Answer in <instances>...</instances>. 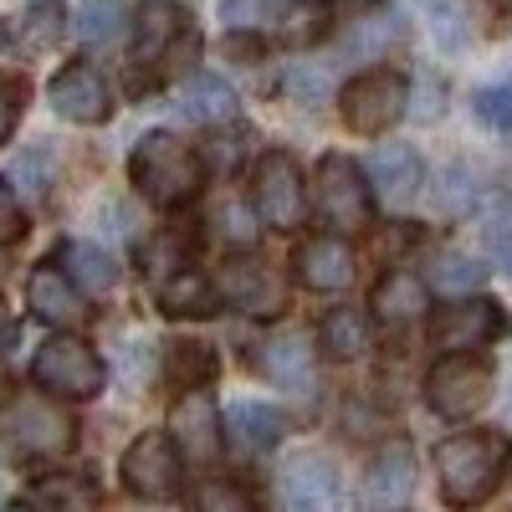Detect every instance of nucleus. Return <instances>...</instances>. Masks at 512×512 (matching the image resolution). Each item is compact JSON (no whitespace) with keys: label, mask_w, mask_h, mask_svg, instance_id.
I'll return each mask as SVG.
<instances>
[{"label":"nucleus","mask_w":512,"mask_h":512,"mask_svg":"<svg viewBox=\"0 0 512 512\" xmlns=\"http://www.w3.org/2000/svg\"><path fill=\"white\" fill-rule=\"evenodd\" d=\"M507 466H512V441L502 431H461L436 446V477L451 507L487 502L502 487Z\"/></svg>","instance_id":"nucleus-1"},{"label":"nucleus","mask_w":512,"mask_h":512,"mask_svg":"<svg viewBox=\"0 0 512 512\" xmlns=\"http://www.w3.org/2000/svg\"><path fill=\"white\" fill-rule=\"evenodd\" d=\"M128 175H134V190L159 205V210H175V205H190L200 195V180H205V159L169 128H154L134 144L128 154Z\"/></svg>","instance_id":"nucleus-2"},{"label":"nucleus","mask_w":512,"mask_h":512,"mask_svg":"<svg viewBox=\"0 0 512 512\" xmlns=\"http://www.w3.org/2000/svg\"><path fill=\"white\" fill-rule=\"evenodd\" d=\"M77 441V420L47 395L0 400V446L16 461H57Z\"/></svg>","instance_id":"nucleus-3"},{"label":"nucleus","mask_w":512,"mask_h":512,"mask_svg":"<svg viewBox=\"0 0 512 512\" xmlns=\"http://www.w3.org/2000/svg\"><path fill=\"white\" fill-rule=\"evenodd\" d=\"M31 379L52 400H98L103 384H108V369H103V359H98V349L88 344V338L52 333L31 359Z\"/></svg>","instance_id":"nucleus-4"},{"label":"nucleus","mask_w":512,"mask_h":512,"mask_svg":"<svg viewBox=\"0 0 512 512\" xmlns=\"http://www.w3.org/2000/svg\"><path fill=\"white\" fill-rule=\"evenodd\" d=\"M313 210L333 236H354L374 221V190L349 154H323L313 175Z\"/></svg>","instance_id":"nucleus-5"},{"label":"nucleus","mask_w":512,"mask_h":512,"mask_svg":"<svg viewBox=\"0 0 512 512\" xmlns=\"http://www.w3.org/2000/svg\"><path fill=\"white\" fill-rule=\"evenodd\" d=\"M338 113H344V123L354 128V134H364V139L395 128L410 113V82H405V72H395V67L359 72L349 88L338 93Z\"/></svg>","instance_id":"nucleus-6"},{"label":"nucleus","mask_w":512,"mask_h":512,"mask_svg":"<svg viewBox=\"0 0 512 512\" xmlns=\"http://www.w3.org/2000/svg\"><path fill=\"white\" fill-rule=\"evenodd\" d=\"M118 477H123L128 492L144 497V502H169V497H180V487H185V451L175 446V436L144 431V436H134V446L123 451Z\"/></svg>","instance_id":"nucleus-7"},{"label":"nucleus","mask_w":512,"mask_h":512,"mask_svg":"<svg viewBox=\"0 0 512 512\" xmlns=\"http://www.w3.org/2000/svg\"><path fill=\"white\" fill-rule=\"evenodd\" d=\"M492 400V364L477 354H446L425 374V405L441 420H472Z\"/></svg>","instance_id":"nucleus-8"},{"label":"nucleus","mask_w":512,"mask_h":512,"mask_svg":"<svg viewBox=\"0 0 512 512\" xmlns=\"http://www.w3.org/2000/svg\"><path fill=\"white\" fill-rule=\"evenodd\" d=\"M277 492L287 512H338L344 507V477L323 451H297L282 461Z\"/></svg>","instance_id":"nucleus-9"},{"label":"nucleus","mask_w":512,"mask_h":512,"mask_svg":"<svg viewBox=\"0 0 512 512\" xmlns=\"http://www.w3.org/2000/svg\"><path fill=\"white\" fill-rule=\"evenodd\" d=\"M221 297L246 318H282L287 313V277L262 256H236L221 272Z\"/></svg>","instance_id":"nucleus-10"},{"label":"nucleus","mask_w":512,"mask_h":512,"mask_svg":"<svg viewBox=\"0 0 512 512\" xmlns=\"http://www.w3.org/2000/svg\"><path fill=\"white\" fill-rule=\"evenodd\" d=\"M256 216H262L272 231H297L308 216V185L297 175V164L287 154H267L256 164Z\"/></svg>","instance_id":"nucleus-11"},{"label":"nucleus","mask_w":512,"mask_h":512,"mask_svg":"<svg viewBox=\"0 0 512 512\" xmlns=\"http://www.w3.org/2000/svg\"><path fill=\"white\" fill-rule=\"evenodd\" d=\"M502 328H507V313L497 303H487V297H456L431 323V338L441 354H472V349L492 344V338H502Z\"/></svg>","instance_id":"nucleus-12"},{"label":"nucleus","mask_w":512,"mask_h":512,"mask_svg":"<svg viewBox=\"0 0 512 512\" xmlns=\"http://www.w3.org/2000/svg\"><path fill=\"white\" fill-rule=\"evenodd\" d=\"M52 108L67 118V123H103L113 113V93H108V77L93 67V62H67L52 88H47Z\"/></svg>","instance_id":"nucleus-13"},{"label":"nucleus","mask_w":512,"mask_h":512,"mask_svg":"<svg viewBox=\"0 0 512 512\" xmlns=\"http://www.w3.org/2000/svg\"><path fill=\"white\" fill-rule=\"evenodd\" d=\"M26 308L31 318L41 323H52V328H77V323H88V297L77 292V282L67 277L62 262H41L26 282Z\"/></svg>","instance_id":"nucleus-14"},{"label":"nucleus","mask_w":512,"mask_h":512,"mask_svg":"<svg viewBox=\"0 0 512 512\" xmlns=\"http://www.w3.org/2000/svg\"><path fill=\"white\" fill-rule=\"evenodd\" d=\"M169 436L185 451V461H216L226 441V415L210 405L205 395H185L169 415Z\"/></svg>","instance_id":"nucleus-15"},{"label":"nucleus","mask_w":512,"mask_h":512,"mask_svg":"<svg viewBox=\"0 0 512 512\" xmlns=\"http://www.w3.org/2000/svg\"><path fill=\"white\" fill-rule=\"evenodd\" d=\"M292 272L313 292H344L354 282V251L344 236H313L292 251Z\"/></svg>","instance_id":"nucleus-16"},{"label":"nucleus","mask_w":512,"mask_h":512,"mask_svg":"<svg viewBox=\"0 0 512 512\" xmlns=\"http://www.w3.org/2000/svg\"><path fill=\"white\" fill-rule=\"evenodd\" d=\"M415 492V456L410 446H384L364 466V507L369 512H400Z\"/></svg>","instance_id":"nucleus-17"},{"label":"nucleus","mask_w":512,"mask_h":512,"mask_svg":"<svg viewBox=\"0 0 512 512\" xmlns=\"http://www.w3.org/2000/svg\"><path fill=\"white\" fill-rule=\"evenodd\" d=\"M282 431H287V420H282V410H272L267 400H231V405H226V441H231V451H241V456L272 451V446L282 441Z\"/></svg>","instance_id":"nucleus-18"},{"label":"nucleus","mask_w":512,"mask_h":512,"mask_svg":"<svg viewBox=\"0 0 512 512\" xmlns=\"http://www.w3.org/2000/svg\"><path fill=\"white\" fill-rule=\"evenodd\" d=\"M369 308L384 328H410V323L425 318V308H431V287L415 272H384L374 297H369Z\"/></svg>","instance_id":"nucleus-19"},{"label":"nucleus","mask_w":512,"mask_h":512,"mask_svg":"<svg viewBox=\"0 0 512 512\" xmlns=\"http://www.w3.org/2000/svg\"><path fill=\"white\" fill-rule=\"evenodd\" d=\"M262 374L287 395H313V344L308 333H277L262 349Z\"/></svg>","instance_id":"nucleus-20"},{"label":"nucleus","mask_w":512,"mask_h":512,"mask_svg":"<svg viewBox=\"0 0 512 512\" xmlns=\"http://www.w3.org/2000/svg\"><path fill=\"white\" fill-rule=\"evenodd\" d=\"M216 308H221L216 282H210L205 272H195V267H185V272L159 282V313L164 318H210Z\"/></svg>","instance_id":"nucleus-21"},{"label":"nucleus","mask_w":512,"mask_h":512,"mask_svg":"<svg viewBox=\"0 0 512 512\" xmlns=\"http://www.w3.org/2000/svg\"><path fill=\"white\" fill-rule=\"evenodd\" d=\"M369 180H374V195H384L390 205H405L420 180H425V169H420V154L410 144H390V149H379L369 159Z\"/></svg>","instance_id":"nucleus-22"},{"label":"nucleus","mask_w":512,"mask_h":512,"mask_svg":"<svg viewBox=\"0 0 512 512\" xmlns=\"http://www.w3.org/2000/svg\"><path fill=\"white\" fill-rule=\"evenodd\" d=\"M180 31H190V21H185V11L175 6V0H144V6H139V26H134L139 62H159L169 47H175Z\"/></svg>","instance_id":"nucleus-23"},{"label":"nucleus","mask_w":512,"mask_h":512,"mask_svg":"<svg viewBox=\"0 0 512 512\" xmlns=\"http://www.w3.org/2000/svg\"><path fill=\"white\" fill-rule=\"evenodd\" d=\"M62 267H67V277L77 282L82 297H103V292H113V282H118V262H113L103 246H93V241H72V246L62 251Z\"/></svg>","instance_id":"nucleus-24"},{"label":"nucleus","mask_w":512,"mask_h":512,"mask_svg":"<svg viewBox=\"0 0 512 512\" xmlns=\"http://www.w3.org/2000/svg\"><path fill=\"white\" fill-rule=\"evenodd\" d=\"M400 36H405L400 11H379V16H369V21L349 26V36L338 41V52L328 57V67H338V62H359V57H374L379 47H390V41H400Z\"/></svg>","instance_id":"nucleus-25"},{"label":"nucleus","mask_w":512,"mask_h":512,"mask_svg":"<svg viewBox=\"0 0 512 512\" xmlns=\"http://www.w3.org/2000/svg\"><path fill=\"white\" fill-rule=\"evenodd\" d=\"M318 344H323V354H328V359H364V354H369V344H374L369 318H364V313H354V308L328 313V318H323V328H318Z\"/></svg>","instance_id":"nucleus-26"},{"label":"nucleus","mask_w":512,"mask_h":512,"mask_svg":"<svg viewBox=\"0 0 512 512\" xmlns=\"http://www.w3.org/2000/svg\"><path fill=\"white\" fill-rule=\"evenodd\" d=\"M180 108H185L190 118H200V123H231L241 103H236V93H231V82H226V77L200 72L190 88L180 93Z\"/></svg>","instance_id":"nucleus-27"},{"label":"nucleus","mask_w":512,"mask_h":512,"mask_svg":"<svg viewBox=\"0 0 512 512\" xmlns=\"http://www.w3.org/2000/svg\"><path fill=\"white\" fill-rule=\"evenodd\" d=\"M128 31V0H82L77 6V36L88 47H113Z\"/></svg>","instance_id":"nucleus-28"},{"label":"nucleus","mask_w":512,"mask_h":512,"mask_svg":"<svg viewBox=\"0 0 512 512\" xmlns=\"http://www.w3.org/2000/svg\"><path fill=\"white\" fill-rule=\"evenodd\" d=\"M31 512H98V492L82 477H47L31 492Z\"/></svg>","instance_id":"nucleus-29"},{"label":"nucleus","mask_w":512,"mask_h":512,"mask_svg":"<svg viewBox=\"0 0 512 512\" xmlns=\"http://www.w3.org/2000/svg\"><path fill=\"white\" fill-rule=\"evenodd\" d=\"M216 369H221V364H216V349L200 344V338H185V344L169 349V379H175L185 395H195L200 384L216 379Z\"/></svg>","instance_id":"nucleus-30"},{"label":"nucleus","mask_w":512,"mask_h":512,"mask_svg":"<svg viewBox=\"0 0 512 512\" xmlns=\"http://www.w3.org/2000/svg\"><path fill=\"white\" fill-rule=\"evenodd\" d=\"M482 282H487L482 262H472V256H461V251H441L431 262V287L446 292V297H477Z\"/></svg>","instance_id":"nucleus-31"},{"label":"nucleus","mask_w":512,"mask_h":512,"mask_svg":"<svg viewBox=\"0 0 512 512\" xmlns=\"http://www.w3.org/2000/svg\"><path fill=\"white\" fill-rule=\"evenodd\" d=\"M190 267V236H180V231H159V236H149V246H144V272L149 277H175V272H185Z\"/></svg>","instance_id":"nucleus-32"},{"label":"nucleus","mask_w":512,"mask_h":512,"mask_svg":"<svg viewBox=\"0 0 512 512\" xmlns=\"http://www.w3.org/2000/svg\"><path fill=\"white\" fill-rule=\"evenodd\" d=\"M195 512H256V502H251V492H246L241 482L210 477V482H200V492H195Z\"/></svg>","instance_id":"nucleus-33"},{"label":"nucleus","mask_w":512,"mask_h":512,"mask_svg":"<svg viewBox=\"0 0 512 512\" xmlns=\"http://www.w3.org/2000/svg\"><path fill=\"white\" fill-rule=\"evenodd\" d=\"M425 11H431V31L446 52H461L466 47V11L461 0H425Z\"/></svg>","instance_id":"nucleus-34"},{"label":"nucleus","mask_w":512,"mask_h":512,"mask_svg":"<svg viewBox=\"0 0 512 512\" xmlns=\"http://www.w3.org/2000/svg\"><path fill=\"white\" fill-rule=\"evenodd\" d=\"M256 221H262V216H256V205L246 210L241 200H226V205L216 210V221H210V226H216L221 241H231V246H251V241H256Z\"/></svg>","instance_id":"nucleus-35"},{"label":"nucleus","mask_w":512,"mask_h":512,"mask_svg":"<svg viewBox=\"0 0 512 512\" xmlns=\"http://www.w3.org/2000/svg\"><path fill=\"white\" fill-rule=\"evenodd\" d=\"M472 108H477V118H482L487 128H502V134H512V82H502V88H482V93L472 98Z\"/></svg>","instance_id":"nucleus-36"},{"label":"nucleus","mask_w":512,"mask_h":512,"mask_svg":"<svg viewBox=\"0 0 512 512\" xmlns=\"http://www.w3.org/2000/svg\"><path fill=\"white\" fill-rule=\"evenodd\" d=\"M57 36H62V11H52V6H36V11L21 21V41H26L31 52H47Z\"/></svg>","instance_id":"nucleus-37"},{"label":"nucleus","mask_w":512,"mask_h":512,"mask_svg":"<svg viewBox=\"0 0 512 512\" xmlns=\"http://www.w3.org/2000/svg\"><path fill=\"white\" fill-rule=\"evenodd\" d=\"M246 144H251V139L241 134V128H236L231 139H226V134H216V139L205 144V164L216 169V175H236V169H241V159H246V154H241Z\"/></svg>","instance_id":"nucleus-38"},{"label":"nucleus","mask_w":512,"mask_h":512,"mask_svg":"<svg viewBox=\"0 0 512 512\" xmlns=\"http://www.w3.org/2000/svg\"><path fill=\"white\" fill-rule=\"evenodd\" d=\"M466 11L487 36H502L512 26V0H466Z\"/></svg>","instance_id":"nucleus-39"},{"label":"nucleus","mask_w":512,"mask_h":512,"mask_svg":"<svg viewBox=\"0 0 512 512\" xmlns=\"http://www.w3.org/2000/svg\"><path fill=\"white\" fill-rule=\"evenodd\" d=\"M26 236V210H21V200L11 195V185L0 180V246H11V241H21Z\"/></svg>","instance_id":"nucleus-40"},{"label":"nucleus","mask_w":512,"mask_h":512,"mask_svg":"<svg viewBox=\"0 0 512 512\" xmlns=\"http://www.w3.org/2000/svg\"><path fill=\"white\" fill-rule=\"evenodd\" d=\"M282 31H287V41H313L323 31V6H287Z\"/></svg>","instance_id":"nucleus-41"},{"label":"nucleus","mask_w":512,"mask_h":512,"mask_svg":"<svg viewBox=\"0 0 512 512\" xmlns=\"http://www.w3.org/2000/svg\"><path fill=\"white\" fill-rule=\"evenodd\" d=\"M487 251H492V262L512 277V216H497L487 226Z\"/></svg>","instance_id":"nucleus-42"},{"label":"nucleus","mask_w":512,"mask_h":512,"mask_svg":"<svg viewBox=\"0 0 512 512\" xmlns=\"http://www.w3.org/2000/svg\"><path fill=\"white\" fill-rule=\"evenodd\" d=\"M11 128H16V93L0 82V144L11 139Z\"/></svg>","instance_id":"nucleus-43"},{"label":"nucleus","mask_w":512,"mask_h":512,"mask_svg":"<svg viewBox=\"0 0 512 512\" xmlns=\"http://www.w3.org/2000/svg\"><path fill=\"white\" fill-rule=\"evenodd\" d=\"M11 333H16V323H11V313H6V303H0V349L11 344Z\"/></svg>","instance_id":"nucleus-44"},{"label":"nucleus","mask_w":512,"mask_h":512,"mask_svg":"<svg viewBox=\"0 0 512 512\" xmlns=\"http://www.w3.org/2000/svg\"><path fill=\"white\" fill-rule=\"evenodd\" d=\"M0 512H31V502H16V507H0Z\"/></svg>","instance_id":"nucleus-45"},{"label":"nucleus","mask_w":512,"mask_h":512,"mask_svg":"<svg viewBox=\"0 0 512 512\" xmlns=\"http://www.w3.org/2000/svg\"><path fill=\"white\" fill-rule=\"evenodd\" d=\"M344 6H369V0H344Z\"/></svg>","instance_id":"nucleus-46"},{"label":"nucleus","mask_w":512,"mask_h":512,"mask_svg":"<svg viewBox=\"0 0 512 512\" xmlns=\"http://www.w3.org/2000/svg\"><path fill=\"white\" fill-rule=\"evenodd\" d=\"M0 272H6V256H0Z\"/></svg>","instance_id":"nucleus-47"},{"label":"nucleus","mask_w":512,"mask_h":512,"mask_svg":"<svg viewBox=\"0 0 512 512\" xmlns=\"http://www.w3.org/2000/svg\"><path fill=\"white\" fill-rule=\"evenodd\" d=\"M0 41H6V36H0Z\"/></svg>","instance_id":"nucleus-48"}]
</instances>
